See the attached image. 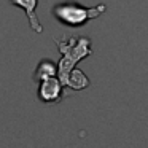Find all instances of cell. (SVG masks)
I'll list each match as a JSON object with an SVG mask.
<instances>
[{"instance_id":"obj_1","label":"cell","mask_w":148,"mask_h":148,"mask_svg":"<svg viewBox=\"0 0 148 148\" xmlns=\"http://www.w3.org/2000/svg\"><path fill=\"white\" fill-rule=\"evenodd\" d=\"M56 46L61 51V61L58 62V77L62 81L64 88H67V78L78 62L92 54V42L88 37H64L54 38Z\"/></svg>"},{"instance_id":"obj_2","label":"cell","mask_w":148,"mask_h":148,"mask_svg":"<svg viewBox=\"0 0 148 148\" xmlns=\"http://www.w3.org/2000/svg\"><path fill=\"white\" fill-rule=\"evenodd\" d=\"M105 11L107 7L103 3H99L96 7H83L78 2H59L51 8V14L54 16V19L70 29L86 26L89 21L100 18Z\"/></svg>"},{"instance_id":"obj_3","label":"cell","mask_w":148,"mask_h":148,"mask_svg":"<svg viewBox=\"0 0 148 148\" xmlns=\"http://www.w3.org/2000/svg\"><path fill=\"white\" fill-rule=\"evenodd\" d=\"M64 92V84L59 80V77H49L45 80L38 81V89H37V97L43 103H58L62 99Z\"/></svg>"},{"instance_id":"obj_4","label":"cell","mask_w":148,"mask_h":148,"mask_svg":"<svg viewBox=\"0 0 148 148\" xmlns=\"http://www.w3.org/2000/svg\"><path fill=\"white\" fill-rule=\"evenodd\" d=\"M10 3L21 8L26 13L27 19H29V24H30V29L34 32H37V34L43 32V26L38 21V16L35 14V10L38 7V0H10Z\"/></svg>"},{"instance_id":"obj_5","label":"cell","mask_w":148,"mask_h":148,"mask_svg":"<svg viewBox=\"0 0 148 148\" xmlns=\"http://www.w3.org/2000/svg\"><path fill=\"white\" fill-rule=\"evenodd\" d=\"M58 75V64L53 62L51 59H42V61L37 64V69L34 72V81H42L45 78L49 77H56Z\"/></svg>"},{"instance_id":"obj_6","label":"cell","mask_w":148,"mask_h":148,"mask_svg":"<svg viewBox=\"0 0 148 148\" xmlns=\"http://www.w3.org/2000/svg\"><path fill=\"white\" fill-rule=\"evenodd\" d=\"M89 84H91V81L83 70H80V69H77V67H73L70 70L69 78H67V88H70V89H73V91H83V89H86Z\"/></svg>"}]
</instances>
